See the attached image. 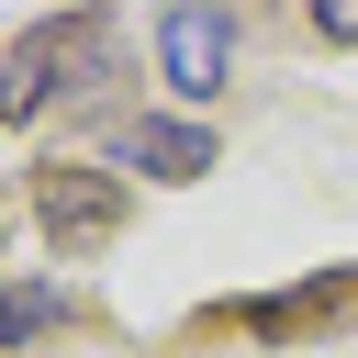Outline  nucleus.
Here are the masks:
<instances>
[{
	"label": "nucleus",
	"instance_id": "4",
	"mask_svg": "<svg viewBox=\"0 0 358 358\" xmlns=\"http://www.w3.org/2000/svg\"><path fill=\"white\" fill-rule=\"evenodd\" d=\"M112 157L145 168V179H201V168H213V134H201V123H157V112H134V123H112Z\"/></svg>",
	"mask_w": 358,
	"mask_h": 358
},
{
	"label": "nucleus",
	"instance_id": "3",
	"mask_svg": "<svg viewBox=\"0 0 358 358\" xmlns=\"http://www.w3.org/2000/svg\"><path fill=\"white\" fill-rule=\"evenodd\" d=\"M34 213H45L56 246H101V235L123 224V179H101V168H45V179H34Z\"/></svg>",
	"mask_w": 358,
	"mask_h": 358
},
{
	"label": "nucleus",
	"instance_id": "6",
	"mask_svg": "<svg viewBox=\"0 0 358 358\" xmlns=\"http://www.w3.org/2000/svg\"><path fill=\"white\" fill-rule=\"evenodd\" d=\"M313 34H336V45H358V0H313Z\"/></svg>",
	"mask_w": 358,
	"mask_h": 358
},
{
	"label": "nucleus",
	"instance_id": "1",
	"mask_svg": "<svg viewBox=\"0 0 358 358\" xmlns=\"http://www.w3.org/2000/svg\"><path fill=\"white\" fill-rule=\"evenodd\" d=\"M112 45H101V22L90 11H67V22H45V34H22L11 56H0V123H34L67 78H90Z\"/></svg>",
	"mask_w": 358,
	"mask_h": 358
},
{
	"label": "nucleus",
	"instance_id": "2",
	"mask_svg": "<svg viewBox=\"0 0 358 358\" xmlns=\"http://www.w3.org/2000/svg\"><path fill=\"white\" fill-rule=\"evenodd\" d=\"M157 67H168L179 101H213L224 67H235V22H224V0H179V11L157 22Z\"/></svg>",
	"mask_w": 358,
	"mask_h": 358
},
{
	"label": "nucleus",
	"instance_id": "5",
	"mask_svg": "<svg viewBox=\"0 0 358 358\" xmlns=\"http://www.w3.org/2000/svg\"><path fill=\"white\" fill-rule=\"evenodd\" d=\"M45 324H56V280H0V347H22Z\"/></svg>",
	"mask_w": 358,
	"mask_h": 358
}]
</instances>
